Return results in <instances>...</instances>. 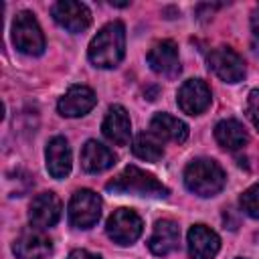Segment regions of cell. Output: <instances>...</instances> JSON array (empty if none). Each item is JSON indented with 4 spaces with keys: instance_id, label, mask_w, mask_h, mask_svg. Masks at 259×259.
I'll return each instance as SVG.
<instances>
[{
    "instance_id": "15",
    "label": "cell",
    "mask_w": 259,
    "mask_h": 259,
    "mask_svg": "<svg viewBox=\"0 0 259 259\" xmlns=\"http://www.w3.org/2000/svg\"><path fill=\"white\" fill-rule=\"evenodd\" d=\"M101 132L115 146L130 144V138H132V121H130V115H127L125 107L111 105L107 109V113H105L103 123H101Z\"/></svg>"
},
{
    "instance_id": "13",
    "label": "cell",
    "mask_w": 259,
    "mask_h": 259,
    "mask_svg": "<svg viewBox=\"0 0 259 259\" xmlns=\"http://www.w3.org/2000/svg\"><path fill=\"white\" fill-rule=\"evenodd\" d=\"M97 103L95 93L85 85H73L67 89V93L59 99V113L63 117H81L89 113Z\"/></svg>"
},
{
    "instance_id": "3",
    "label": "cell",
    "mask_w": 259,
    "mask_h": 259,
    "mask_svg": "<svg viewBox=\"0 0 259 259\" xmlns=\"http://www.w3.org/2000/svg\"><path fill=\"white\" fill-rule=\"evenodd\" d=\"M225 170L210 158H196L184 170V184L196 196H214L225 186Z\"/></svg>"
},
{
    "instance_id": "10",
    "label": "cell",
    "mask_w": 259,
    "mask_h": 259,
    "mask_svg": "<svg viewBox=\"0 0 259 259\" xmlns=\"http://www.w3.org/2000/svg\"><path fill=\"white\" fill-rule=\"evenodd\" d=\"M148 65L152 67L154 73L172 79L180 73V57H178V47L174 40H160L156 42L150 53H148Z\"/></svg>"
},
{
    "instance_id": "11",
    "label": "cell",
    "mask_w": 259,
    "mask_h": 259,
    "mask_svg": "<svg viewBox=\"0 0 259 259\" xmlns=\"http://www.w3.org/2000/svg\"><path fill=\"white\" fill-rule=\"evenodd\" d=\"M12 251L18 259H45L51 255L53 243L42 229H26L16 237Z\"/></svg>"
},
{
    "instance_id": "8",
    "label": "cell",
    "mask_w": 259,
    "mask_h": 259,
    "mask_svg": "<svg viewBox=\"0 0 259 259\" xmlns=\"http://www.w3.org/2000/svg\"><path fill=\"white\" fill-rule=\"evenodd\" d=\"M178 107L188 115H200L210 105V89L202 79H188L178 89Z\"/></svg>"
},
{
    "instance_id": "24",
    "label": "cell",
    "mask_w": 259,
    "mask_h": 259,
    "mask_svg": "<svg viewBox=\"0 0 259 259\" xmlns=\"http://www.w3.org/2000/svg\"><path fill=\"white\" fill-rule=\"evenodd\" d=\"M67 259H101V257L95 255V253H89V251H85V249H75V251L69 253Z\"/></svg>"
},
{
    "instance_id": "26",
    "label": "cell",
    "mask_w": 259,
    "mask_h": 259,
    "mask_svg": "<svg viewBox=\"0 0 259 259\" xmlns=\"http://www.w3.org/2000/svg\"><path fill=\"white\" fill-rule=\"evenodd\" d=\"M253 49H255V53L259 55V36H255V40H253Z\"/></svg>"
},
{
    "instance_id": "5",
    "label": "cell",
    "mask_w": 259,
    "mask_h": 259,
    "mask_svg": "<svg viewBox=\"0 0 259 259\" xmlns=\"http://www.w3.org/2000/svg\"><path fill=\"white\" fill-rule=\"evenodd\" d=\"M101 217V198L89 188H81L71 196L69 223L75 229H91Z\"/></svg>"
},
{
    "instance_id": "17",
    "label": "cell",
    "mask_w": 259,
    "mask_h": 259,
    "mask_svg": "<svg viewBox=\"0 0 259 259\" xmlns=\"http://www.w3.org/2000/svg\"><path fill=\"white\" fill-rule=\"evenodd\" d=\"M47 170L53 178H65L71 172V148L65 138L55 136L45 150Z\"/></svg>"
},
{
    "instance_id": "2",
    "label": "cell",
    "mask_w": 259,
    "mask_h": 259,
    "mask_svg": "<svg viewBox=\"0 0 259 259\" xmlns=\"http://www.w3.org/2000/svg\"><path fill=\"white\" fill-rule=\"evenodd\" d=\"M105 190L113 194H134L146 198H164L170 194L168 186H164L154 174L138 166H125L115 178L105 184Z\"/></svg>"
},
{
    "instance_id": "12",
    "label": "cell",
    "mask_w": 259,
    "mask_h": 259,
    "mask_svg": "<svg viewBox=\"0 0 259 259\" xmlns=\"http://www.w3.org/2000/svg\"><path fill=\"white\" fill-rule=\"evenodd\" d=\"M53 18L69 32H81L91 24V12L85 4L73 0H61L53 6Z\"/></svg>"
},
{
    "instance_id": "20",
    "label": "cell",
    "mask_w": 259,
    "mask_h": 259,
    "mask_svg": "<svg viewBox=\"0 0 259 259\" xmlns=\"http://www.w3.org/2000/svg\"><path fill=\"white\" fill-rule=\"evenodd\" d=\"M214 138L227 150H241L247 144V140H249L245 127L237 119H223V121H219L214 125Z\"/></svg>"
},
{
    "instance_id": "6",
    "label": "cell",
    "mask_w": 259,
    "mask_h": 259,
    "mask_svg": "<svg viewBox=\"0 0 259 259\" xmlns=\"http://www.w3.org/2000/svg\"><path fill=\"white\" fill-rule=\"evenodd\" d=\"M142 229H144V223L140 214L132 208L113 210V214L107 219V225H105L109 239L115 241L117 245H132L134 241H138V237L142 235Z\"/></svg>"
},
{
    "instance_id": "23",
    "label": "cell",
    "mask_w": 259,
    "mask_h": 259,
    "mask_svg": "<svg viewBox=\"0 0 259 259\" xmlns=\"http://www.w3.org/2000/svg\"><path fill=\"white\" fill-rule=\"evenodd\" d=\"M247 115L253 125L259 130V89H253L247 97Z\"/></svg>"
},
{
    "instance_id": "9",
    "label": "cell",
    "mask_w": 259,
    "mask_h": 259,
    "mask_svg": "<svg viewBox=\"0 0 259 259\" xmlns=\"http://www.w3.org/2000/svg\"><path fill=\"white\" fill-rule=\"evenodd\" d=\"M61 200L55 192H42L36 194L30 202V210H28V219L30 225L34 229H49L55 227L61 219Z\"/></svg>"
},
{
    "instance_id": "1",
    "label": "cell",
    "mask_w": 259,
    "mask_h": 259,
    "mask_svg": "<svg viewBox=\"0 0 259 259\" xmlns=\"http://www.w3.org/2000/svg\"><path fill=\"white\" fill-rule=\"evenodd\" d=\"M125 55V28L119 20L107 22L89 42L87 57L99 69H113Z\"/></svg>"
},
{
    "instance_id": "25",
    "label": "cell",
    "mask_w": 259,
    "mask_h": 259,
    "mask_svg": "<svg viewBox=\"0 0 259 259\" xmlns=\"http://www.w3.org/2000/svg\"><path fill=\"white\" fill-rule=\"evenodd\" d=\"M251 28L255 36H259V6H255V10L251 12Z\"/></svg>"
},
{
    "instance_id": "19",
    "label": "cell",
    "mask_w": 259,
    "mask_h": 259,
    "mask_svg": "<svg viewBox=\"0 0 259 259\" xmlns=\"http://www.w3.org/2000/svg\"><path fill=\"white\" fill-rule=\"evenodd\" d=\"M150 130L158 140H168L176 144H182L188 138V125L170 113H156L150 121Z\"/></svg>"
},
{
    "instance_id": "4",
    "label": "cell",
    "mask_w": 259,
    "mask_h": 259,
    "mask_svg": "<svg viewBox=\"0 0 259 259\" xmlns=\"http://www.w3.org/2000/svg\"><path fill=\"white\" fill-rule=\"evenodd\" d=\"M12 42L14 47L30 57H38L45 51V34L32 12L22 10L12 22Z\"/></svg>"
},
{
    "instance_id": "21",
    "label": "cell",
    "mask_w": 259,
    "mask_h": 259,
    "mask_svg": "<svg viewBox=\"0 0 259 259\" xmlns=\"http://www.w3.org/2000/svg\"><path fill=\"white\" fill-rule=\"evenodd\" d=\"M132 152H134L138 158L146 160V162H158V160L164 156L162 142H160L152 132H150V134H146V132L138 134V136L134 138Z\"/></svg>"
},
{
    "instance_id": "16",
    "label": "cell",
    "mask_w": 259,
    "mask_h": 259,
    "mask_svg": "<svg viewBox=\"0 0 259 259\" xmlns=\"http://www.w3.org/2000/svg\"><path fill=\"white\" fill-rule=\"evenodd\" d=\"M178 241H180V229L174 221L170 219H162L154 225V233L148 241V247L154 255L164 257L172 251L178 249Z\"/></svg>"
},
{
    "instance_id": "22",
    "label": "cell",
    "mask_w": 259,
    "mask_h": 259,
    "mask_svg": "<svg viewBox=\"0 0 259 259\" xmlns=\"http://www.w3.org/2000/svg\"><path fill=\"white\" fill-rule=\"evenodd\" d=\"M241 208L253 217V219H259V182L253 184L251 188H247L243 194H241Z\"/></svg>"
},
{
    "instance_id": "14",
    "label": "cell",
    "mask_w": 259,
    "mask_h": 259,
    "mask_svg": "<svg viewBox=\"0 0 259 259\" xmlns=\"http://www.w3.org/2000/svg\"><path fill=\"white\" fill-rule=\"evenodd\" d=\"M186 243H188L190 259H214L221 249L219 235L204 225H192L188 231Z\"/></svg>"
},
{
    "instance_id": "7",
    "label": "cell",
    "mask_w": 259,
    "mask_h": 259,
    "mask_svg": "<svg viewBox=\"0 0 259 259\" xmlns=\"http://www.w3.org/2000/svg\"><path fill=\"white\" fill-rule=\"evenodd\" d=\"M208 69L214 71L219 79L225 83H239L245 77V61L239 53H235L229 47H217L206 57Z\"/></svg>"
},
{
    "instance_id": "18",
    "label": "cell",
    "mask_w": 259,
    "mask_h": 259,
    "mask_svg": "<svg viewBox=\"0 0 259 259\" xmlns=\"http://www.w3.org/2000/svg\"><path fill=\"white\" fill-rule=\"evenodd\" d=\"M115 164V154L97 140H89L81 150V166L85 172L97 174Z\"/></svg>"
}]
</instances>
